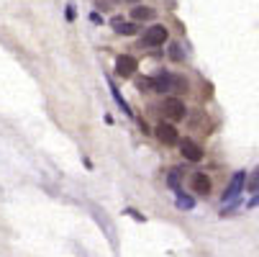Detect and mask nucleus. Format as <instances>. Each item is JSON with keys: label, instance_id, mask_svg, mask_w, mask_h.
<instances>
[{"label": "nucleus", "instance_id": "nucleus-18", "mask_svg": "<svg viewBox=\"0 0 259 257\" xmlns=\"http://www.w3.org/2000/svg\"><path fill=\"white\" fill-rule=\"evenodd\" d=\"M126 3H139V0H126Z\"/></svg>", "mask_w": 259, "mask_h": 257}, {"label": "nucleus", "instance_id": "nucleus-3", "mask_svg": "<svg viewBox=\"0 0 259 257\" xmlns=\"http://www.w3.org/2000/svg\"><path fill=\"white\" fill-rule=\"evenodd\" d=\"M162 114L167 116V119H172V121H182L185 119V103L180 100V98H164V103H162Z\"/></svg>", "mask_w": 259, "mask_h": 257}, {"label": "nucleus", "instance_id": "nucleus-5", "mask_svg": "<svg viewBox=\"0 0 259 257\" xmlns=\"http://www.w3.org/2000/svg\"><path fill=\"white\" fill-rule=\"evenodd\" d=\"M180 152H182L185 160H190V162H200V160H203V150H200L193 139H182V141H180Z\"/></svg>", "mask_w": 259, "mask_h": 257}, {"label": "nucleus", "instance_id": "nucleus-9", "mask_svg": "<svg viewBox=\"0 0 259 257\" xmlns=\"http://www.w3.org/2000/svg\"><path fill=\"white\" fill-rule=\"evenodd\" d=\"M110 26H113V31L121 33V36H134V33H136V23H128V21H123L121 16H116L113 21H110Z\"/></svg>", "mask_w": 259, "mask_h": 257}, {"label": "nucleus", "instance_id": "nucleus-6", "mask_svg": "<svg viewBox=\"0 0 259 257\" xmlns=\"http://www.w3.org/2000/svg\"><path fill=\"white\" fill-rule=\"evenodd\" d=\"M154 134H157V139L162 141V144H167V146H172V144H177V129L172 126V124H159L157 129H154Z\"/></svg>", "mask_w": 259, "mask_h": 257}, {"label": "nucleus", "instance_id": "nucleus-2", "mask_svg": "<svg viewBox=\"0 0 259 257\" xmlns=\"http://www.w3.org/2000/svg\"><path fill=\"white\" fill-rule=\"evenodd\" d=\"M164 42H167V28H164L162 23L146 28L144 36H141V44H144V47H162Z\"/></svg>", "mask_w": 259, "mask_h": 257}, {"label": "nucleus", "instance_id": "nucleus-11", "mask_svg": "<svg viewBox=\"0 0 259 257\" xmlns=\"http://www.w3.org/2000/svg\"><path fill=\"white\" fill-rule=\"evenodd\" d=\"M177 208H188V211H190V208H195V198L182 196V193H180V196H177Z\"/></svg>", "mask_w": 259, "mask_h": 257}, {"label": "nucleus", "instance_id": "nucleus-15", "mask_svg": "<svg viewBox=\"0 0 259 257\" xmlns=\"http://www.w3.org/2000/svg\"><path fill=\"white\" fill-rule=\"evenodd\" d=\"M110 93H113V98H116V103H118V105L123 108V111L128 114V105H126V100L121 98V93H118V88H116V85H110Z\"/></svg>", "mask_w": 259, "mask_h": 257}, {"label": "nucleus", "instance_id": "nucleus-1", "mask_svg": "<svg viewBox=\"0 0 259 257\" xmlns=\"http://www.w3.org/2000/svg\"><path fill=\"white\" fill-rule=\"evenodd\" d=\"M152 83H154V90H157V93H164V90H188V83L180 80V78H175V75H167V72L152 78Z\"/></svg>", "mask_w": 259, "mask_h": 257}, {"label": "nucleus", "instance_id": "nucleus-8", "mask_svg": "<svg viewBox=\"0 0 259 257\" xmlns=\"http://www.w3.org/2000/svg\"><path fill=\"white\" fill-rule=\"evenodd\" d=\"M193 191L200 193V196H208L210 193V180H208L205 172H195L193 175Z\"/></svg>", "mask_w": 259, "mask_h": 257}, {"label": "nucleus", "instance_id": "nucleus-17", "mask_svg": "<svg viewBox=\"0 0 259 257\" xmlns=\"http://www.w3.org/2000/svg\"><path fill=\"white\" fill-rule=\"evenodd\" d=\"M254 206H259V196H256L254 201H249V208H254Z\"/></svg>", "mask_w": 259, "mask_h": 257}, {"label": "nucleus", "instance_id": "nucleus-10", "mask_svg": "<svg viewBox=\"0 0 259 257\" xmlns=\"http://www.w3.org/2000/svg\"><path fill=\"white\" fill-rule=\"evenodd\" d=\"M131 16H134V21H152L157 13H154V8L139 6V8H134V11H131Z\"/></svg>", "mask_w": 259, "mask_h": 257}, {"label": "nucleus", "instance_id": "nucleus-16", "mask_svg": "<svg viewBox=\"0 0 259 257\" xmlns=\"http://www.w3.org/2000/svg\"><path fill=\"white\" fill-rule=\"evenodd\" d=\"M169 57H172V59H182V52H180V44H172V47H169Z\"/></svg>", "mask_w": 259, "mask_h": 257}, {"label": "nucleus", "instance_id": "nucleus-13", "mask_svg": "<svg viewBox=\"0 0 259 257\" xmlns=\"http://www.w3.org/2000/svg\"><path fill=\"white\" fill-rule=\"evenodd\" d=\"M136 88L139 90H154V83H152V78H136Z\"/></svg>", "mask_w": 259, "mask_h": 257}, {"label": "nucleus", "instance_id": "nucleus-12", "mask_svg": "<svg viewBox=\"0 0 259 257\" xmlns=\"http://www.w3.org/2000/svg\"><path fill=\"white\" fill-rule=\"evenodd\" d=\"M246 191H249V193H256V191H259V167H256V170H254V175L249 177V182H246Z\"/></svg>", "mask_w": 259, "mask_h": 257}, {"label": "nucleus", "instance_id": "nucleus-4", "mask_svg": "<svg viewBox=\"0 0 259 257\" xmlns=\"http://www.w3.org/2000/svg\"><path fill=\"white\" fill-rule=\"evenodd\" d=\"M136 67H139V62H136L131 54H121V57L116 59V75H121V78H131L134 72H136Z\"/></svg>", "mask_w": 259, "mask_h": 257}, {"label": "nucleus", "instance_id": "nucleus-7", "mask_svg": "<svg viewBox=\"0 0 259 257\" xmlns=\"http://www.w3.org/2000/svg\"><path fill=\"white\" fill-rule=\"evenodd\" d=\"M244 180H246V175H244V172H236V175L231 177L229 188H226V193H224V201H234V198L244 191Z\"/></svg>", "mask_w": 259, "mask_h": 257}, {"label": "nucleus", "instance_id": "nucleus-14", "mask_svg": "<svg viewBox=\"0 0 259 257\" xmlns=\"http://www.w3.org/2000/svg\"><path fill=\"white\" fill-rule=\"evenodd\" d=\"M180 175H182V170H180V167H175V170L169 172V177H167V182H169V186H172V188H177V182H180ZM177 191H180V188H177Z\"/></svg>", "mask_w": 259, "mask_h": 257}]
</instances>
